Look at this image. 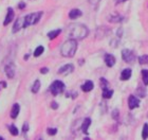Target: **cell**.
<instances>
[{
    "mask_svg": "<svg viewBox=\"0 0 148 140\" xmlns=\"http://www.w3.org/2000/svg\"><path fill=\"white\" fill-rule=\"evenodd\" d=\"M57 133V128H48V134L51 136H54Z\"/></svg>",
    "mask_w": 148,
    "mask_h": 140,
    "instance_id": "cell-29",
    "label": "cell"
},
{
    "mask_svg": "<svg viewBox=\"0 0 148 140\" xmlns=\"http://www.w3.org/2000/svg\"><path fill=\"white\" fill-rule=\"evenodd\" d=\"M90 124H91V119L90 118L84 119L83 123H82V131H83L85 134H88V128H89Z\"/></svg>",
    "mask_w": 148,
    "mask_h": 140,
    "instance_id": "cell-14",
    "label": "cell"
},
{
    "mask_svg": "<svg viewBox=\"0 0 148 140\" xmlns=\"http://www.w3.org/2000/svg\"><path fill=\"white\" fill-rule=\"evenodd\" d=\"M19 112H20V106H19L18 103H15L12 107V110H11V118H17V116L19 115Z\"/></svg>",
    "mask_w": 148,
    "mask_h": 140,
    "instance_id": "cell-12",
    "label": "cell"
},
{
    "mask_svg": "<svg viewBox=\"0 0 148 140\" xmlns=\"http://www.w3.org/2000/svg\"><path fill=\"white\" fill-rule=\"evenodd\" d=\"M88 1H89V2L91 3L92 6H95V4H97V3H99L101 0H88Z\"/></svg>",
    "mask_w": 148,
    "mask_h": 140,
    "instance_id": "cell-32",
    "label": "cell"
},
{
    "mask_svg": "<svg viewBox=\"0 0 148 140\" xmlns=\"http://www.w3.org/2000/svg\"><path fill=\"white\" fill-rule=\"evenodd\" d=\"M18 8H19V9H25V2H19Z\"/></svg>",
    "mask_w": 148,
    "mask_h": 140,
    "instance_id": "cell-34",
    "label": "cell"
},
{
    "mask_svg": "<svg viewBox=\"0 0 148 140\" xmlns=\"http://www.w3.org/2000/svg\"><path fill=\"white\" fill-rule=\"evenodd\" d=\"M0 140H3V137H0Z\"/></svg>",
    "mask_w": 148,
    "mask_h": 140,
    "instance_id": "cell-36",
    "label": "cell"
},
{
    "mask_svg": "<svg viewBox=\"0 0 148 140\" xmlns=\"http://www.w3.org/2000/svg\"><path fill=\"white\" fill-rule=\"evenodd\" d=\"M23 22H25V17L17 19L16 22L14 23V27H13V33H16V32H18L21 28H23Z\"/></svg>",
    "mask_w": 148,
    "mask_h": 140,
    "instance_id": "cell-10",
    "label": "cell"
},
{
    "mask_svg": "<svg viewBox=\"0 0 148 140\" xmlns=\"http://www.w3.org/2000/svg\"><path fill=\"white\" fill-rule=\"evenodd\" d=\"M67 35L73 39H83L88 35L89 30L86 26L82 23H71L67 27Z\"/></svg>",
    "mask_w": 148,
    "mask_h": 140,
    "instance_id": "cell-1",
    "label": "cell"
},
{
    "mask_svg": "<svg viewBox=\"0 0 148 140\" xmlns=\"http://www.w3.org/2000/svg\"><path fill=\"white\" fill-rule=\"evenodd\" d=\"M60 33H62V30H60V29H57V30H54V31L49 32V33H48V37H49L50 39H54V38L57 37Z\"/></svg>",
    "mask_w": 148,
    "mask_h": 140,
    "instance_id": "cell-18",
    "label": "cell"
},
{
    "mask_svg": "<svg viewBox=\"0 0 148 140\" xmlns=\"http://www.w3.org/2000/svg\"><path fill=\"white\" fill-rule=\"evenodd\" d=\"M142 137H143V139H147L148 138V124L147 123H145L144 126H143Z\"/></svg>",
    "mask_w": 148,
    "mask_h": 140,
    "instance_id": "cell-26",
    "label": "cell"
},
{
    "mask_svg": "<svg viewBox=\"0 0 148 140\" xmlns=\"http://www.w3.org/2000/svg\"><path fill=\"white\" fill-rule=\"evenodd\" d=\"M139 63L141 65H148V55L144 54V55L139 57Z\"/></svg>",
    "mask_w": 148,
    "mask_h": 140,
    "instance_id": "cell-23",
    "label": "cell"
},
{
    "mask_svg": "<svg viewBox=\"0 0 148 140\" xmlns=\"http://www.w3.org/2000/svg\"><path fill=\"white\" fill-rule=\"evenodd\" d=\"M105 63L108 67H113L115 64V57L112 54H106L105 55Z\"/></svg>",
    "mask_w": 148,
    "mask_h": 140,
    "instance_id": "cell-11",
    "label": "cell"
},
{
    "mask_svg": "<svg viewBox=\"0 0 148 140\" xmlns=\"http://www.w3.org/2000/svg\"><path fill=\"white\" fill-rule=\"evenodd\" d=\"M142 78H143V82H144V84L148 85V70L147 69L142 70Z\"/></svg>",
    "mask_w": 148,
    "mask_h": 140,
    "instance_id": "cell-25",
    "label": "cell"
},
{
    "mask_svg": "<svg viewBox=\"0 0 148 140\" xmlns=\"http://www.w3.org/2000/svg\"><path fill=\"white\" fill-rule=\"evenodd\" d=\"M119 117H120V112L117 109H114L113 112H112V118L114 120H119Z\"/></svg>",
    "mask_w": 148,
    "mask_h": 140,
    "instance_id": "cell-27",
    "label": "cell"
},
{
    "mask_svg": "<svg viewBox=\"0 0 148 140\" xmlns=\"http://www.w3.org/2000/svg\"><path fill=\"white\" fill-rule=\"evenodd\" d=\"M42 16V12H36L29 14L25 17V22H23V28H28L29 26L36 25L37 22L39 21L40 18Z\"/></svg>",
    "mask_w": 148,
    "mask_h": 140,
    "instance_id": "cell-3",
    "label": "cell"
},
{
    "mask_svg": "<svg viewBox=\"0 0 148 140\" xmlns=\"http://www.w3.org/2000/svg\"><path fill=\"white\" fill-rule=\"evenodd\" d=\"M76 49H77L76 39L70 38V39H68L62 46L60 52H62V55L65 56V57H73L75 52H76Z\"/></svg>",
    "mask_w": 148,
    "mask_h": 140,
    "instance_id": "cell-2",
    "label": "cell"
},
{
    "mask_svg": "<svg viewBox=\"0 0 148 140\" xmlns=\"http://www.w3.org/2000/svg\"><path fill=\"white\" fill-rule=\"evenodd\" d=\"M74 71V66L72 64H67V65L62 66V68H59L58 70V74L60 75H67L70 74Z\"/></svg>",
    "mask_w": 148,
    "mask_h": 140,
    "instance_id": "cell-6",
    "label": "cell"
},
{
    "mask_svg": "<svg viewBox=\"0 0 148 140\" xmlns=\"http://www.w3.org/2000/svg\"><path fill=\"white\" fill-rule=\"evenodd\" d=\"M39 88H40V82H39V80H36V81L34 82L33 86H32V92L37 93L39 91Z\"/></svg>",
    "mask_w": 148,
    "mask_h": 140,
    "instance_id": "cell-20",
    "label": "cell"
},
{
    "mask_svg": "<svg viewBox=\"0 0 148 140\" xmlns=\"http://www.w3.org/2000/svg\"><path fill=\"white\" fill-rule=\"evenodd\" d=\"M5 74L9 79H13L15 75V67L13 64H9L5 67Z\"/></svg>",
    "mask_w": 148,
    "mask_h": 140,
    "instance_id": "cell-9",
    "label": "cell"
},
{
    "mask_svg": "<svg viewBox=\"0 0 148 140\" xmlns=\"http://www.w3.org/2000/svg\"><path fill=\"white\" fill-rule=\"evenodd\" d=\"M123 17L122 16H120L119 14H115V15H111L110 17H109V21L110 22H121L123 21Z\"/></svg>",
    "mask_w": 148,
    "mask_h": 140,
    "instance_id": "cell-19",
    "label": "cell"
},
{
    "mask_svg": "<svg viewBox=\"0 0 148 140\" xmlns=\"http://www.w3.org/2000/svg\"><path fill=\"white\" fill-rule=\"evenodd\" d=\"M128 105H129L130 109H134L136 107H139L140 105V100L134 96H129V99H128Z\"/></svg>",
    "mask_w": 148,
    "mask_h": 140,
    "instance_id": "cell-7",
    "label": "cell"
},
{
    "mask_svg": "<svg viewBox=\"0 0 148 140\" xmlns=\"http://www.w3.org/2000/svg\"><path fill=\"white\" fill-rule=\"evenodd\" d=\"M14 16H15V13H14V10L12 8H9L8 9V13H6L5 19H4V22H3V26H8L10 22L14 19Z\"/></svg>",
    "mask_w": 148,
    "mask_h": 140,
    "instance_id": "cell-8",
    "label": "cell"
},
{
    "mask_svg": "<svg viewBox=\"0 0 148 140\" xmlns=\"http://www.w3.org/2000/svg\"><path fill=\"white\" fill-rule=\"evenodd\" d=\"M9 130H10V133H11V134H12L13 136H17V135L19 134L18 128H16V126L14 124L10 125V126H9Z\"/></svg>",
    "mask_w": 148,
    "mask_h": 140,
    "instance_id": "cell-22",
    "label": "cell"
},
{
    "mask_svg": "<svg viewBox=\"0 0 148 140\" xmlns=\"http://www.w3.org/2000/svg\"><path fill=\"white\" fill-rule=\"evenodd\" d=\"M22 131H23V133H27V132L29 131V123L28 122H25V124H23V126H22Z\"/></svg>",
    "mask_w": 148,
    "mask_h": 140,
    "instance_id": "cell-30",
    "label": "cell"
},
{
    "mask_svg": "<svg viewBox=\"0 0 148 140\" xmlns=\"http://www.w3.org/2000/svg\"><path fill=\"white\" fill-rule=\"evenodd\" d=\"M65 84L62 83V81H54L52 83V85L50 86V91L52 92L53 96H57V94H59V93H62V91L65 90Z\"/></svg>",
    "mask_w": 148,
    "mask_h": 140,
    "instance_id": "cell-4",
    "label": "cell"
},
{
    "mask_svg": "<svg viewBox=\"0 0 148 140\" xmlns=\"http://www.w3.org/2000/svg\"><path fill=\"white\" fill-rule=\"evenodd\" d=\"M122 59H123L126 63H129V64H131V63H133L134 61H136V53L133 52L132 50L124 49L123 51H122Z\"/></svg>",
    "mask_w": 148,
    "mask_h": 140,
    "instance_id": "cell-5",
    "label": "cell"
},
{
    "mask_svg": "<svg viewBox=\"0 0 148 140\" xmlns=\"http://www.w3.org/2000/svg\"><path fill=\"white\" fill-rule=\"evenodd\" d=\"M124 1H127V0H116V4H119L121 2H124Z\"/></svg>",
    "mask_w": 148,
    "mask_h": 140,
    "instance_id": "cell-35",
    "label": "cell"
},
{
    "mask_svg": "<svg viewBox=\"0 0 148 140\" xmlns=\"http://www.w3.org/2000/svg\"><path fill=\"white\" fill-rule=\"evenodd\" d=\"M51 107H52L53 109H57L58 108V104H57L56 102H52L51 103Z\"/></svg>",
    "mask_w": 148,
    "mask_h": 140,
    "instance_id": "cell-31",
    "label": "cell"
},
{
    "mask_svg": "<svg viewBox=\"0 0 148 140\" xmlns=\"http://www.w3.org/2000/svg\"><path fill=\"white\" fill-rule=\"evenodd\" d=\"M48 71H49V69L48 68H41L40 69V73H41V74H46Z\"/></svg>",
    "mask_w": 148,
    "mask_h": 140,
    "instance_id": "cell-33",
    "label": "cell"
},
{
    "mask_svg": "<svg viewBox=\"0 0 148 140\" xmlns=\"http://www.w3.org/2000/svg\"><path fill=\"white\" fill-rule=\"evenodd\" d=\"M93 83L91 81H87L85 82V84L82 85V89H83V91H85V92H89V91H91L93 89Z\"/></svg>",
    "mask_w": 148,
    "mask_h": 140,
    "instance_id": "cell-16",
    "label": "cell"
},
{
    "mask_svg": "<svg viewBox=\"0 0 148 140\" xmlns=\"http://www.w3.org/2000/svg\"><path fill=\"white\" fill-rule=\"evenodd\" d=\"M101 87L102 88H105V87H108V81L106 80V79H101Z\"/></svg>",
    "mask_w": 148,
    "mask_h": 140,
    "instance_id": "cell-28",
    "label": "cell"
},
{
    "mask_svg": "<svg viewBox=\"0 0 148 140\" xmlns=\"http://www.w3.org/2000/svg\"><path fill=\"white\" fill-rule=\"evenodd\" d=\"M103 89V97L105 98V99H110L112 94H113V90L112 89H109L108 87H105V88H102Z\"/></svg>",
    "mask_w": 148,
    "mask_h": 140,
    "instance_id": "cell-17",
    "label": "cell"
},
{
    "mask_svg": "<svg viewBox=\"0 0 148 140\" xmlns=\"http://www.w3.org/2000/svg\"><path fill=\"white\" fill-rule=\"evenodd\" d=\"M43 51H45V48H43L42 46H38L36 48V50L34 51V56H35V57H38L40 54H42Z\"/></svg>",
    "mask_w": 148,
    "mask_h": 140,
    "instance_id": "cell-24",
    "label": "cell"
},
{
    "mask_svg": "<svg viewBox=\"0 0 148 140\" xmlns=\"http://www.w3.org/2000/svg\"><path fill=\"white\" fill-rule=\"evenodd\" d=\"M80 16H82V11L78 9H73L69 12V17L71 19H77Z\"/></svg>",
    "mask_w": 148,
    "mask_h": 140,
    "instance_id": "cell-15",
    "label": "cell"
},
{
    "mask_svg": "<svg viewBox=\"0 0 148 140\" xmlns=\"http://www.w3.org/2000/svg\"><path fill=\"white\" fill-rule=\"evenodd\" d=\"M131 78V69H124L122 73H121V80L122 81H127Z\"/></svg>",
    "mask_w": 148,
    "mask_h": 140,
    "instance_id": "cell-13",
    "label": "cell"
},
{
    "mask_svg": "<svg viewBox=\"0 0 148 140\" xmlns=\"http://www.w3.org/2000/svg\"><path fill=\"white\" fill-rule=\"evenodd\" d=\"M136 94L138 97H141V98H144V97L146 96V90H145V88H143V87H139L138 89H136Z\"/></svg>",
    "mask_w": 148,
    "mask_h": 140,
    "instance_id": "cell-21",
    "label": "cell"
}]
</instances>
